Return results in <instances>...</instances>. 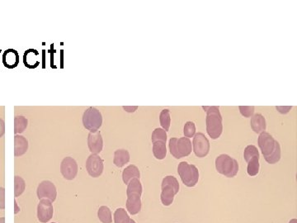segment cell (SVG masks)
Masks as SVG:
<instances>
[{"label":"cell","mask_w":297,"mask_h":223,"mask_svg":"<svg viewBox=\"0 0 297 223\" xmlns=\"http://www.w3.org/2000/svg\"><path fill=\"white\" fill-rule=\"evenodd\" d=\"M206 113V132L211 139L217 140L223 132V118L218 106L202 107Z\"/></svg>","instance_id":"2"},{"label":"cell","mask_w":297,"mask_h":223,"mask_svg":"<svg viewBox=\"0 0 297 223\" xmlns=\"http://www.w3.org/2000/svg\"><path fill=\"white\" fill-rule=\"evenodd\" d=\"M251 128L255 133L261 134L266 131L267 123L264 116L261 113H256L251 117Z\"/></svg>","instance_id":"15"},{"label":"cell","mask_w":297,"mask_h":223,"mask_svg":"<svg viewBox=\"0 0 297 223\" xmlns=\"http://www.w3.org/2000/svg\"><path fill=\"white\" fill-rule=\"evenodd\" d=\"M28 125V121L24 116H17L14 118V133H23Z\"/></svg>","instance_id":"22"},{"label":"cell","mask_w":297,"mask_h":223,"mask_svg":"<svg viewBox=\"0 0 297 223\" xmlns=\"http://www.w3.org/2000/svg\"><path fill=\"white\" fill-rule=\"evenodd\" d=\"M39 55L40 53L34 49L26 50L24 55V65L29 69L37 68L40 65Z\"/></svg>","instance_id":"16"},{"label":"cell","mask_w":297,"mask_h":223,"mask_svg":"<svg viewBox=\"0 0 297 223\" xmlns=\"http://www.w3.org/2000/svg\"><path fill=\"white\" fill-rule=\"evenodd\" d=\"M98 217L99 220L101 221L102 223H112V212L110 210L109 207L107 206H102L99 207L98 211Z\"/></svg>","instance_id":"24"},{"label":"cell","mask_w":297,"mask_h":223,"mask_svg":"<svg viewBox=\"0 0 297 223\" xmlns=\"http://www.w3.org/2000/svg\"><path fill=\"white\" fill-rule=\"evenodd\" d=\"M130 153L124 149H119L114 152V158H113V163L115 166L118 168H122L130 161Z\"/></svg>","instance_id":"19"},{"label":"cell","mask_w":297,"mask_h":223,"mask_svg":"<svg viewBox=\"0 0 297 223\" xmlns=\"http://www.w3.org/2000/svg\"><path fill=\"white\" fill-rule=\"evenodd\" d=\"M123 109L127 113H135L138 109V106H123Z\"/></svg>","instance_id":"35"},{"label":"cell","mask_w":297,"mask_h":223,"mask_svg":"<svg viewBox=\"0 0 297 223\" xmlns=\"http://www.w3.org/2000/svg\"><path fill=\"white\" fill-rule=\"evenodd\" d=\"M5 208V189L0 187V209Z\"/></svg>","instance_id":"33"},{"label":"cell","mask_w":297,"mask_h":223,"mask_svg":"<svg viewBox=\"0 0 297 223\" xmlns=\"http://www.w3.org/2000/svg\"><path fill=\"white\" fill-rule=\"evenodd\" d=\"M28 150V141L21 135L14 137V155L22 156Z\"/></svg>","instance_id":"18"},{"label":"cell","mask_w":297,"mask_h":223,"mask_svg":"<svg viewBox=\"0 0 297 223\" xmlns=\"http://www.w3.org/2000/svg\"><path fill=\"white\" fill-rule=\"evenodd\" d=\"M26 189V183L24 178L20 176L14 177V196L18 198L24 194Z\"/></svg>","instance_id":"25"},{"label":"cell","mask_w":297,"mask_h":223,"mask_svg":"<svg viewBox=\"0 0 297 223\" xmlns=\"http://www.w3.org/2000/svg\"><path fill=\"white\" fill-rule=\"evenodd\" d=\"M239 163L227 154L218 155L216 159L217 172L227 178H234L239 172Z\"/></svg>","instance_id":"4"},{"label":"cell","mask_w":297,"mask_h":223,"mask_svg":"<svg viewBox=\"0 0 297 223\" xmlns=\"http://www.w3.org/2000/svg\"><path fill=\"white\" fill-rule=\"evenodd\" d=\"M289 223H297V219H292V220L290 221Z\"/></svg>","instance_id":"39"},{"label":"cell","mask_w":297,"mask_h":223,"mask_svg":"<svg viewBox=\"0 0 297 223\" xmlns=\"http://www.w3.org/2000/svg\"><path fill=\"white\" fill-rule=\"evenodd\" d=\"M54 214L51 202L48 199H41L37 206V218L42 223H48Z\"/></svg>","instance_id":"12"},{"label":"cell","mask_w":297,"mask_h":223,"mask_svg":"<svg viewBox=\"0 0 297 223\" xmlns=\"http://www.w3.org/2000/svg\"><path fill=\"white\" fill-rule=\"evenodd\" d=\"M240 113L245 118H251L254 113L255 108L253 106H239Z\"/></svg>","instance_id":"32"},{"label":"cell","mask_w":297,"mask_h":223,"mask_svg":"<svg viewBox=\"0 0 297 223\" xmlns=\"http://www.w3.org/2000/svg\"><path fill=\"white\" fill-rule=\"evenodd\" d=\"M159 123L164 131H168L170 130V125H171V117H170V111L167 108L163 109L159 114Z\"/></svg>","instance_id":"23"},{"label":"cell","mask_w":297,"mask_h":223,"mask_svg":"<svg viewBox=\"0 0 297 223\" xmlns=\"http://www.w3.org/2000/svg\"><path fill=\"white\" fill-rule=\"evenodd\" d=\"M258 143L264 159L269 164L274 165L281 160V146L271 134L266 131L262 132L258 137Z\"/></svg>","instance_id":"1"},{"label":"cell","mask_w":297,"mask_h":223,"mask_svg":"<svg viewBox=\"0 0 297 223\" xmlns=\"http://www.w3.org/2000/svg\"><path fill=\"white\" fill-rule=\"evenodd\" d=\"M130 218L124 208H118L114 213L115 223H129Z\"/></svg>","instance_id":"28"},{"label":"cell","mask_w":297,"mask_h":223,"mask_svg":"<svg viewBox=\"0 0 297 223\" xmlns=\"http://www.w3.org/2000/svg\"><path fill=\"white\" fill-rule=\"evenodd\" d=\"M143 188L142 184L140 181V178H132L127 184V189H126V194L130 193H137L140 195H142Z\"/></svg>","instance_id":"26"},{"label":"cell","mask_w":297,"mask_h":223,"mask_svg":"<svg viewBox=\"0 0 297 223\" xmlns=\"http://www.w3.org/2000/svg\"><path fill=\"white\" fill-rule=\"evenodd\" d=\"M244 158H245V161L247 163L251 159L259 158V152H258V148L253 145L247 146L245 147V151H244Z\"/></svg>","instance_id":"29"},{"label":"cell","mask_w":297,"mask_h":223,"mask_svg":"<svg viewBox=\"0 0 297 223\" xmlns=\"http://www.w3.org/2000/svg\"><path fill=\"white\" fill-rule=\"evenodd\" d=\"M177 173L183 184L188 188L195 187L199 181V171L197 166L191 165L187 161L178 164Z\"/></svg>","instance_id":"5"},{"label":"cell","mask_w":297,"mask_h":223,"mask_svg":"<svg viewBox=\"0 0 297 223\" xmlns=\"http://www.w3.org/2000/svg\"><path fill=\"white\" fill-rule=\"evenodd\" d=\"M37 194L39 199H48L51 202H55L57 196L55 184L49 180H44L38 185Z\"/></svg>","instance_id":"10"},{"label":"cell","mask_w":297,"mask_h":223,"mask_svg":"<svg viewBox=\"0 0 297 223\" xmlns=\"http://www.w3.org/2000/svg\"><path fill=\"white\" fill-rule=\"evenodd\" d=\"M179 183L174 176L168 175L163 178L160 199L164 206H170L173 202L175 195L179 192Z\"/></svg>","instance_id":"3"},{"label":"cell","mask_w":297,"mask_h":223,"mask_svg":"<svg viewBox=\"0 0 297 223\" xmlns=\"http://www.w3.org/2000/svg\"><path fill=\"white\" fill-rule=\"evenodd\" d=\"M19 212H20V207H19V206H18L17 202L14 201V213H15V214H18Z\"/></svg>","instance_id":"37"},{"label":"cell","mask_w":297,"mask_h":223,"mask_svg":"<svg viewBox=\"0 0 297 223\" xmlns=\"http://www.w3.org/2000/svg\"><path fill=\"white\" fill-rule=\"evenodd\" d=\"M88 146L92 154H99L103 148V139L100 131H90L88 136Z\"/></svg>","instance_id":"13"},{"label":"cell","mask_w":297,"mask_h":223,"mask_svg":"<svg viewBox=\"0 0 297 223\" xmlns=\"http://www.w3.org/2000/svg\"><path fill=\"white\" fill-rule=\"evenodd\" d=\"M183 134H184L185 137H188V138H191V137L195 136L196 125L193 122L188 121L184 124Z\"/></svg>","instance_id":"31"},{"label":"cell","mask_w":297,"mask_h":223,"mask_svg":"<svg viewBox=\"0 0 297 223\" xmlns=\"http://www.w3.org/2000/svg\"><path fill=\"white\" fill-rule=\"evenodd\" d=\"M153 154L157 160H164L167 155L166 143L164 142H155L153 143Z\"/></svg>","instance_id":"21"},{"label":"cell","mask_w":297,"mask_h":223,"mask_svg":"<svg viewBox=\"0 0 297 223\" xmlns=\"http://www.w3.org/2000/svg\"><path fill=\"white\" fill-rule=\"evenodd\" d=\"M5 133V124L3 119L0 118V138Z\"/></svg>","instance_id":"36"},{"label":"cell","mask_w":297,"mask_h":223,"mask_svg":"<svg viewBox=\"0 0 297 223\" xmlns=\"http://www.w3.org/2000/svg\"><path fill=\"white\" fill-rule=\"evenodd\" d=\"M60 172L63 177L67 180H73L78 173V164L71 156L64 158L60 164Z\"/></svg>","instance_id":"11"},{"label":"cell","mask_w":297,"mask_h":223,"mask_svg":"<svg viewBox=\"0 0 297 223\" xmlns=\"http://www.w3.org/2000/svg\"></svg>","instance_id":"41"},{"label":"cell","mask_w":297,"mask_h":223,"mask_svg":"<svg viewBox=\"0 0 297 223\" xmlns=\"http://www.w3.org/2000/svg\"><path fill=\"white\" fill-rule=\"evenodd\" d=\"M126 209L131 215L138 214L141 210V195L137 193H130L126 194Z\"/></svg>","instance_id":"14"},{"label":"cell","mask_w":297,"mask_h":223,"mask_svg":"<svg viewBox=\"0 0 297 223\" xmlns=\"http://www.w3.org/2000/svg\"><path fill=\"white\" fill-rule=\"evenodd\" d=\"M3 63L8 69L15 68L19 63V55L18 51L13 49H8L3 53Z\"/></svg>","instance_id":"17"},{"label":"cell","mask_w":297,"mask_h":223,"mask_svg":"<svg viewBox=\"0 0 297 223\" xmlns=\"http://www.w3.org/2000/svg\"><path fill=\"white\" fill-rule=\"evenodd\" d=\"M104 169L103 160L99 155L92 154L86 160V170L89 175L93 178H98L102 175Z\"/></svg>","instance_id":"9"},{"label":"cell","mask_w":297,"mask_h":223,"mask_svg":"<svg viewBox=\"0 0 297 223\" xmlns=\"http://www.w3.org/2000/svg\"><path fill=\"white\" fill-rule=\"evenodd\" d=\"M167 131H164L163 128L154 129L152 132L151 141L153 143L155 142H167Z\"/></svg>","instance_id":"30"},{"label":"cell","mask_w":297,"mask_h":223,"mask_svg":"<svg viewBox=\"0 0 297 223\" xmlns=\"http://www.w3.org/2000/svg\"><path fill=\"white\" fill-rule=\"evenodd\" d=\"M83 125L90 131H99L102 125V113L94 107H89L84 111L83 118Z\"/></svg>","instance_id":"7"},{"label":"cell","mask_w":297,"mask_h":223,"mask_svg":"<svg viewBox=\"0 0 297 223\" xmlns=\"http://www.w3.org/2000/svg\"><path fill=\"white\" fill-rule=\"evenodd\" d=\"M276 110L278 111L279 113L282 114H287L289 113L290 111L292 110V106H278L276 107Z\"/></svg>","instance_id":"34"},{"label":"cell","mask_w":297,"mask_h":223,"mask_svg":"<svg viewBox=\"0 0 297 223\" xmlns=\"http://www.w3.org/2000/svg\"><path fill=\"white\" fill-rule=\"evenodd\" d=\"M0 223H5V218L4 217L0 218Z\"/></svg>","instance_id":"38"},{"label":"cell","mask_w":297,"mask_h":223,"mask_svg":"<svg viewBox=\"0 0 297 223\" xmlns=\"http://www.w3.org/2000/svg\"><path fill=\"white\" fill-rule=\"evenodd\" d=\"M259 158H253L248 162L247 173L251 177L256 176L259 173Z\"/></svg>","instance_id":"27"},{"label":"cell","mask_w":297,"mask_h":223,"mask_svg":"<svg viewBox=\"0 0 297 223\" xmlns=\"http://www.w3.org/2000/svg\"><path fill=\"white\" fill-rule=\"evenodd\" d=\"M141 178V172L139 171L138 167L135 165H130L123 171V180L124 184H128V183L132 179V178Z\"/></svg>","instance_id":"20"},{"label":"cell","mask_w":297,"mask_h":223,"mask_svg":"<svg viewBox=\"0 0 297 223\" xmlns=\"http://www.w3.org/2000/svg\"><path fill=\"white\" fill-rule=\"evenodd\" d=\"M193 151L198 158L206 157L210 152L211 145L207 137L203 133L198 132L193 137Z\"/></svg>","instance_id":"8"},{"label":"cell","mask_w":297,"mask_h":223,"mask_svg":"<svg viewBox=\"0 0 297 223\" xmlns=\"http://www.w3.org/2000/svg\"><path fill=\"white\" fill-rule=\"evenodd\" d=\"M136 223V222H135V221L133 220V219H130V223Z\"/></svg>","instance_id":"40"},{"label":"cell","mask_w":297,"mask_h":223,"mask_svg":"<svg viewBox=\"0 0 297 223\" xmlns=\"http://www.w3.org/2000/svg\"><path fill=\"white\" fill-rule=\"evenodd\" d=\"M170 153L175 159H181L190 155L193 151V145L188 137H172L169 143Z\"/></svg>","instance_id":"6"}]
</instances>
